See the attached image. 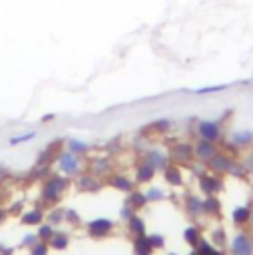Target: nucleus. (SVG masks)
I'll return each mask as SVG.
<instances>
[{
  "mask_svg": "<svg viewBox=\"0 0 253 255\" xmlns=\"http://www.w3.org/2000/svg\"><path fill=\"white\" fill-rule=\"evenodd\" d=\"M189 255H201V251H199V249H197V247H193V249H191V253H189Z\"/></svg>",
  "mask_w": 253,
  "mask_h": 255,
  "instance_id": "72a5a7b5",
  "label": "nucleus"
},
{
  "mask_svg": "<svg viewBox=\"0 0 253 255\" xmlns=\"http://www.w3.org/2000/svg\"><path fill=\"white\" fill-rule=\"evenodd\" d=\"M54 233H52V227L50 225H42L40 227V231H38V237L42 239V241H46V239H50Z\"/></svg>",
  "mask_w": 253,
  "mask_h": 255,
  "instance_id": "cd10ccee",
  "label": "nucleus"
},
{
  "mask_svg": "<svg viewBox=\"0 0 253 255\" xmlns=\"http://www.w3.org/2000/svg\"><path fill=\"white\" fill-rule=\"evenodd\" d=\"M66 185H68V181L64 177H52V179H48V183L44 185V197L50 199V201L58 199L62 195V191L66 189Z\"/></svg>",
  "mask_w": 253,
  "mask_h": 255,
  "instance_id": "0eeeda50",
  "label": "nucleus"
},
{
  "mask_svg": "<svg viewBox=\"0 0 253 255\" xmlns=\"http://www.w3.org/2000/svg\"><path fill=\"white\" fill-rule=\"evenodd\" d=\"M36 239H38V235H26V241H24V243H26V245H30V243L34 245V243H36Z\"/></svg>",
  "mask_w": 253,
  "mask_h": 255,
  "instance_id": "2f4dec72",
  "label": "nucleus"
},
{
  "mask_svg": "<svg viewBox=\"0 0 253 255\" xmlns=\"http://www.w3.org/2000/svg\"><path fill=\"white\" fill-rule=\"evenodd\" d=\"M227 86L223 84V86H209V88H199V90H195V94H213V92H223Z\"/></svg>",
  "mask_w": 253,
  "mask_h": 255,
  "instance_id": "a878e982",
  "label": "nucleus"
},
{
  "mask_svg": "<svg viewBox=\"0 0 253 255\" xmlns=\"http://www.w3.org/2000/svg\"><path fill=\"white\" fill-rule=\"evenodd\" d=\"M129 229H131L135 235H139V233H143L145 227H143V221H141L139 217H131V219H129Z\"/></svg>",
  "mask_w": 253,
  "mask_h": 255,
  "instance_id": "4be33fe9",
  "label": "nucleus"
},
{
  "mask_svg": "<svg viewBox=\"0 0 253 255\" xmlns=\"http://www.w3.org/2000/svg\"><path fill=\"white\" fill-rule=\"evenodd\" d=\"M249 169L253 171V157H251V161H249Z\"/></svg>",
  "mask_w": 253,
  "mask_h": 255,
  "instance_id": "f704fd0d",
  "label": "nucleus"
},
{
  "mask_svg": "<svg viewBox=\"0 0 253 255\" xmlns=\"http://www.w3.org/2000/svg\"><path fill=\"white\" fill-rule=\"evenodd\" d=\"M161 191L159 189H151V193H147V199H161Z\"/></svg>",
  "mask_w": 253,
  "mask_h": 255,
  "instance_id": "7c9ffc66",
  "label": "nucleus"
},
{
  "mask_svg": "<svg viewBox=\"0 0 253 255\" xmlns=\"http://www.w3.org/2000/svg\"><path fill=\"white\" fill-rule=\"evenodd\" d=\"M68 145H70V151H74V153H84L88 149V145L84 141H78V139H72Z\"/></svg>",
  "mask_w": 253,
  "mask_h": 255,
  "instance_id": "5701e85b",
  "label": "nucleus"
},
{
  "mask_svg": "<svg viewBox=\"0 0 253 255\" xmlns=\"http://www.w3.org/2000/svg\"><path fill=\"white\" fill-rule=\"evenodd\" d=\"M183 239L191 245V247H197L199 245V241H201V233H199V229L197 227H187L185 231H183Z\"/></svg>",
  "mask_w": 253,
  "mask_h": 255,
  "instance_id": "2eb2a0df",
  "label": "nucleus"
},
{
  "mask_svg": "<svg viewBox=\"0 0 253 255\" xmlns=\"http://www.w3.org/2000/svg\"><path fill=\"white\" fill-rule=\"evenodd\" d=\"M165 179H167V183H171V185H181V183H183L181 171H179L177 167H167V169H165Z\"/></svg>",
  "mask_w": 253,
  "mask_h": 255,
  "instance_id": "a211bd4d",
  "label": "nucleus"
},
{
  "mask_svg": "<svg viewBox=\"0 0 253 255\" xmlns=\"http://www.w3.org/2000/svg\"><path fill=\"white\" fill-rule=\"evenodd\" d=\"M36 133L34 131H28V133H22V135H16V137H12L10 139V143L12 145H16V143H22V141H28V139H32Z\"/></svg>",
  "mask_w": 253,
  "mask_h": 255,
  "instance_id": "bb28decb",
  "label": "nucleus"
},
{
  "mask_svg": "<svg viewBox=\"0 0 253 255\" xmlns=\"http://www.w3.org/2000/svg\"><path fill=\"white\" fill-rule=\"evenodd\" d=\"M215 153H217L215 141H209V139L199 137V139L195 141V145H193V155H195L197 161H201V163H209V159H211Z\"/></svg>",
  "mask_w": 253,
  "mask_h": 255,
  "instance_id": "7ed1b4c3",
  "label": "nucleus"
},
{
  "mask_svg": "<svg viewBox=\"0 0 253 255\" xmlns=\"http://www.w3.org/2000/svg\"><path fill=\"white\" fill-rule=\"evenodd\" d=\"M231 255H253V233L251 231H239L231 237L229 243Z\"/></svg>",
  "mask_w": 253,
  "mask_h": 255,
  "instance_id": "f03ea898",
  "label": "nucleus"
},
{
  "mask_svg": "<svg viewBox=\"0 0 253 255\" xmlns=\"http://www.w3.org/2000/svg\"><path fill=\"white\" fill-rule=\"evenodd\" d=\"M197 249L201 251V255H225L221 249H217V247H213L211 243H207V241H199V245H197Z\"/></svg>",
  "mask_w": 253,
  "mask_h": 255,
  "instance_id": "6ab92c4d",
  "label": "nucleus"
},
{
  "mask_svg": "<svg viewBox=\"0 0 253 255\" xmlns=\"http://www.w3.org/2000/svg\"><path fill=\"white\" fill-rule=\"evenodd\" d=\"M197 133H199V137H203V139L217 141V139L221 137V126H219V122L203 120V122L197 124Z\"/></svg>",
  "mask_w": 253,
  "mask_h": 255,
  "instance_id": "20e7f679",
  "label": "nucleus"
},
{
  "mask_svg": "<svg viewBox=\"0 0 253 255\" xmlns=\"http://www.w3.org/2000/svg\"><path fill=\"white\" fill-rule=\"evenodd\" d=\"M112 183H114L116 187H120V189H126V191L129 189V181H127L126 177H116V179H114Z\"/></svg>",
  "mask_w": 253,
  "mask_h": 255,
  "instance_id": "c85d7f7f",
  "label": "nucleus"
},
{
  "mask_svg": "<svg viewBox=\"0 0 253 255\" xmlns=\"http://www.w3.org/2000/svg\"><path fill=\"white\" fill-rule=\"evenodd\" d=\"M221 211V201L215 195H207L203 199V213L205 215H219Z\"/></svg>",
  "mask_w": 253,
  "mask_h": 255,
  "instance_id": "4468645a",
  "label": "nucleus"
},
{
  "mask_svg": "<svg viewBox=\"0 0 253 255\" xmlns=\"http://www.w3.org/2000/svg\"><path fill=\"white\" fill-rule=\"evenodd\" d=\"M30 255H48V245L42 241V243H34L32 249H30Z\"/></svg>",
  "mask_w": 253,
  "mask_h": 255,
  "instance_id": "b1692460",
  "label": "nucleus"
},
{
  "mask_svg": "<svg viewBox=\"0 0 253 255\" xmlns=\"http://www.w3.org/2000/svg\"><path fill=\"white\" fill-rule=\"evenodd\" d=\"M229 145L233 149H247V147H253V129H239V131H233L231 133V139H229Z\"/></svg>",
  "mask_w": 253,
  "mask_h": 255,
  "instance_id": "39448f33",
  "label": "nucleus"
},
{
  "mask_svg": "<svg viewBox=\"0 0 253 255\" xmlns=\"http://www.w3.org/2000/svg\"><path fill=\"white\" fill-rule=\"evenodd\" d=\"M173 157L177 161H189L193 157V145L191 143H177L173 147Z\"/></svg>",
  "mask_w": 253,
  "mask_h": 255,
  "instance_id": "9b49d317",
  "label": "nucleus"
},
{
  "mask_svg": "<svg viewBox=\"0 0 253 255\" xmlns=\"http://www.w3.org/2000/svg\"><path fill=\"white\" fill-rule=\"evenodd\" d=\"M145 199H147V195H143V193H133L129 201H131V205H133V207H143Z\"/></svg>",
  "mask_w": 253,
  "mask_h": 255,
  "instance_id": "393cba45",
  "label": "nucleus"
},
{
  "mask_svg": "<svg viewBox=\"0 0 253 255\" xmlns=\"http://www.w3.org/2000/svg\"><path fill=\"white\" fill-rule=\"evenodd\" d=\"M145 159H147V163H151L155 169H157V167H165V155H163L161 151H157V149L149 151Z\"/></svg>",
  "mask_w": 253,
  "mask_h": 255,
  "instance_id": "dca6fc26",
  "label": "nucleus"
},
{
  "mask_svg": "<svg viewBox=\"0 0 253 255\" xmlns=\"http://www.w3.org/2000/svg\"><path fill=\"white\" fill-rule=\"evenodd\" d=\"M169 255H175V253H169Z\"/></svg>",
  "mask_w": 253,
  "mask_h": 255,
  "instance_id": "4c0bfd02",
  "label": "nucleus"
},
{
  "mask_svg": "<svg viewBox=\"0 0 253 255\" xmlns=\"http://www.w3.org/2000/svg\"><path fill=\"white\" fill-rule=\"evenodd\" d=\"M60 169L66 173V175H72L80 169V159L74 151H66L60 155Z\"/></svg>",
  "mask_w": 253,
  "mask_h": 255,
  "instance_id": "6e6552de",
  "label": "nucleus"
},
{
  "mask_svg": "<svg viewBox=\"0 0 253 255\" xmlns=\"http://www.w3.org/2000/svg\"><path fill=\"white\" fill-rule=\"evenodd\" d=\"M40 221H42V213L40 211H30V213H26L22 217V223H26V225H36Z\"/></svg>",
  "mask_w": 253,
  "mask_h": 255,
  "instance_id": "412c9836",
  "label": "nucleus"
},
{
  "mask_svg": "<svg viewBox=\"0 0 253 255\" xmlns=\"http://www.w3.org/2000/svg\"><path fill=\"white\" fill-rule=\"evenodd\" d=\"M151 251H153V247H151L149 239L143 233H139L133 241V253L135 255H151Z\"/></svg>",
  "mask_w": 253,
  "mask_h": 255,
  "instance_id": "9d476101",
  "label": "nucleus"
},
{
  "mask_svg": "<svg viewBox=\"0 0 253 255\" xmlns=\"http://www.w3.org/2000/svg\"><path fill=\"white\" fill-rule=\"evenodd\" d=\"M88 229H90L92 235H106L112 229V221L110 219H94L88 225Z\"/></svg>",
  "mask_w": 253,
  "mask_h": 255,
  "instance_id": "f8f14e48",
  "label": "nucleus"
},
{
  "mask_svg": "<svg viewBox=\"0 0 253 255\" xmlns=\"http://www.w3.org/2000/svg\"><path fill=\"white\" fill-rule=\"evenodd\" d=\"M249 215H251V205H237L231 211V219L237 227H245L249 223Z\"/></svg>",
  "mask_w": 253,
  "mask_h": 255,
  "instance_id": "1a4fd4ad",
  "label": "nucleus"
},
{
  "mask_svg": "<svg viewBox=\"0 0 253 255\" xmlns=\"http://www.w3.org/2000/svg\"><path fill=\"white\" fill-rule=\"evenodd\" d=\"M147 239H149V243H151V247H153V249L163 247V237H161V235H149Z\"/></svg>",
  "mask_w": 253,
  "mask_h": 255,
  "instance_id": "c756f323",
  "label": "nucleus"
},
{
  "mask_svg": "<svg viewBox=\"0 0 253 255\" xmlns=\"http://www.w3.org/2000/svg\"><path fill=\"white\" fill-rule=\"evenodd\" d=\"M2 173H4V169H2V167H0V177H2Z\"/></svg>",
  "mask_w": 253,
  "mask_h": 255,
  "instance_id": "e433bc0d",
  "label": "nucleus"
},
{
  "mask_svg": "<svg viewBox=\"0 0 253 255\" xmlns=\"http://www.w3.org/2000/svg\"><path fill=\"white\" fill-rule=\"evenodd\" d=\"M199 187H201V191L205 193V195H215L217 191H221L223 189V179L215 173V175H201L199 177Z\"/></svg>",
  "mask_w": 253,
  "mask_h": 255,
  "instance_id": "423d86ee",
  "label": "nucleus"
},
{
  "mask_svg": "<svg viewBox=\"0 0 253 255\" xmlns=\"http://www.w3.org/2000/svg\"><path fill=\"white\" fill-rule=\"evenodd\" d=\"M50 245L54 247V249H66V245H68V237L64 235V233H56V235H52L50 237Z\"/></svg>",
  "mask_w": 253,
  "mask_h": 255,
  "instance_id": "aec40b11",
  "label": "nucleus"
},
{
  "mask_svg": "<svg viewBox=\"0 0 253 255\" xmlns=\"http://www.w3.org/2000/svg\"><path fill=\"white\" fill-rule=\"evenodd\" d=\"M185 209H187V213H189L191 217L201 215V213H203V199H199V197H195V195H189L187 201H185Z\"/></svg>",
  "mask_w": 253,
  "mask_h": 255,
  "instance_id": "ddd939ff",
  "label": "nucleus"
},
{
  "mask_svg": "<svg viewBox=\"0 0 253 255\" xmlns=\"http://www.w3.org/2000/svg\"><path fill=\"white\" fill-rule=\"evenodd\" d=\"M153 173H155V167L145 161V163L137 169V181H149V179L153 177Z\"/></svg>",
  "mask_w": 253,
  "mask_h": 255,
  "instance_id": "f3484780",
  "label": "nucleus"
},
{
  "mask_svg": "<svg viewBox=\"0 0 253 255\" xmlns=\"http://www.w3.org/2000/svg\"><path fill=\"white\" fill-rule=\"evenodd\" d=\"M2 219H4V211L0 209V221H2Z\"/></svg>",
  "mask_w": 253,
  "mask_h": 255,
  "instance_id": "c9c22d12",
  "label": "nucleus"
},
{
  "mask_svg": "<svg viewBox=\"0 0 253 255\" xmlns=\"http://www.w3.org/2000/svg\"><path fill=\"white\" fill-rule=\"evenodd\" d=\"M209 167H211V171L213 173H217V175H221V173H231V175H243L247 169H245V165H239L233 157H229L227 153H215L211 159H209V163H207Z\"/></svg>",
  "mask_w": 253,
  "mask_h": 255,
  "instance_id": "f257e3e1",
  "label": "nucleus"
},
{
  "mask_svg": "<svg viewBox=\"0 0 253 255\" xmlns=\"http://www.w3.org/2000/svg\"><path fill=\"white\" fill-rule=\"evenodd\" d=\"M247 227H249V231L253 233V203H251V215H249V223H247Z\"/></svg>",
  "mask_w": 253,
  "mask_h": 255,
  "instance_id": "473e14b6",
  "label": "nucleus"
}]
</instances>
